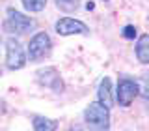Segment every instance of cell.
I'll return each mask as SVG.
<instances>
[{"instance_id": "cell-5", "label": "cell", "mask_w": 149, "mask_h": 131, "mask_svg": "<svg viewBox=\"0 0 149 131\" xmlns=\"http://www.w3.org/2000/svg\"><path fill=\"white\" fill-rule=\"evenodd\" d=\"M140 94V86H138V81H132V79H121L118 82V92H116V99L121 107H129L130 103L134 101Z\"/></svg>"}, {"instance_id": "cell-10", "label": "cell", "mask_w": 149, "mask_h": 131, "mask_svg": "<svg viewBox=\"0 0 149 131\" xmlns=\"http://www.w3.org/2000/svg\"><path fill=\"white\" fill-rule=\"evenodd\" d=\"M58 124L50 118H45V116H36L34 118V131H56Z\"/></svg>"}, {"instance_id": "cell-8", "label": "cell", "mask_w": 149, "mask_h": 131, "mask_svg": "<svg viewBox=\"0 0 149 131\" xmlns=\"http://www.w3.org/2000/svg\"><path fill=\"white\" fill-rule=\"evenodd\" d=\"M97 94H99V101L102 103L104 107H112V103H114V99H112V82L108 77H104L99 84V90H97Z\"/></svg>"}, {"instance_id": "cell-4", "label": "cell", "mask_w": 149, "mask_h": 131, "mask_svg": "<svg viewBox=\"0 0 149 131\" xmlns=\"http://www.w3.org/2000/svg\"><path fill=\"white\" fill-rule=\"evenodd\" d=\"M6 64L9 69H21L26 64V53L15 37H9L6 41Z\"/></svg>"}, {"instance_id": "cell-12", "label": "cell", "mask_w": 149, "mask_h": 131, "mask_svg": "<svg viewBox=\"0 0 149 131\" xmlns=\"http://www.w3.org/2000/svg\"><path fill=\"white\" fill-rule=\"evenodd\" d=\"M56 6H58L62 11H74L78 8V0H56Z\"/></svg>"}, {"instance_id": "cell-2", "label": "cell", "mask_w": 149, "mask_h": 131, "mask_svg": "<svg viewBox=\"0 0 149 131\" xmlns=\"http://www.w3.org/2000/svg\"><path fill=\"white\" fill-rule=\"evenodd\" d=\"M34 26H36V21H34V19L22 15L21 11H17V9H13V8L8 9V17H6V21H4V28H6L8 32L26 34V32H30Z\"/></svg>"}, {"instance_id": "cell-11", "label": "cell", "mask_w": 149, "mask_h": 131, "mask_svg": "<svg viewBox=\"0 0 149 131\" xmlns=\"http://www.w3.org/2000/svg\"><path fill=\"white\" fill-rule=\"evenodd\" d=\"M22 4H24V8L28 9V11L37 13V11H41V9L45 8L47 0H22Z\"/></svg>"}, {"instance_id": "cell-7", "label": "cell", "mask_w": 149, "mask_h": 131, "mask_svg": "<svg viewBox=\"0 0 149 131\" xmlns=\"http://www.w3.org/2000/svg\"><path fill=\"white\" fill-rule=\"evenodd\" d=\"M56 32L60 36H73V34H88V26L84 25L82 21H77V19H71V17H63L56 23Z\"/></svg>"}, {"instance_id": "cell-1", "label": "cell", "mask_w": 149, "mask_h": 131, "mask_svg": "<svg viewBox=\"0 0 149 131\" xmlns=\"http://www.w3.org/2000/svg\"><path fill=\"white\" fill-rule=\"evenodd\" d=\"M84 120L91 131H106L110 127V111L101 101L90 103L84 111Z\"/></svg>"}, {"instance_id": "cell-3", "label": "cell", "mask_w": 149, "mask_h": 131, "mask_svg": "<svg viewBox=\"0 0 149 131\" xmlns=\"http://www.w3.org/2000/svg\"><path fill=\"white\" fill-rule=\"evenodd\" d=\"M50 49H52V41L50 37L45 34V32H37V34L30 39V45H28V56H30L32 62H37V60H43L50 54Z\"/></svg>"}, {"instance_id": "cell-6", "label": "cell", "mask_w": 149, "mask_h": 131, "mask_svg": "<svg viewBox=\"0 0 149 131\" xmlns=\"http://www.w3.org/2000/svg\"><path fill=\"white\" fill-rule=\"evenodd\" d=\"M36 77H37V82H39L41 86H47V88H50V90H54V92H62L63 90V82H62V77H60L58 69L41 68V69H37Z\"/></svg>"}, {"instance_id": "cell-9", "label": "cell", "mask_w": 149, "mask_h": 131, "mask_svg": "<svg viewBox=\"0 0 149 131\" xmlns=\"http://www.w3.org/2000/svg\"><path fill=\"white\" fill-rule=\"evenodd\" d=\"M136 56L142 64H149V34L142 36L136 43Z\"/></svg>"}, {"instance_id": "cell-13", "label": "cell", "mask_w": 149, "mask_h": 131, "mask_svg": "<svg viewBox=\"0 0 149 131\" xmlns=\"http://www.w3.org/2000/svg\"><path fill=\"white\" fill-rule=\"evenodd\" d=\"M138 86H140V94H142L143 97H147V99H149V77L142 79V81L138 82Z\"/></svg>"}, {"instance_id": "cell-14", "label": "cell", "mask_w": 149, "mask_h": 131, "mask_svg": "<svg viewBox=\"0 0 149 131\" xmlns=\"http://www.w3.org/2000/svg\"><path fill=\"white\" fill-rule=\"evenodd\" d=\"M123 37H127V39H132V37H136V28L134 26H125L123 28Z\"/></svg>"}]
</instances>
